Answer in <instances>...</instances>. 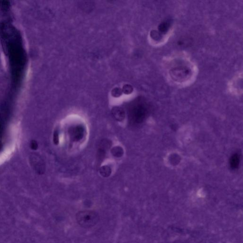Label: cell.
<instances>
[{"label": "cell", "mask_w": 243, "mask_h": 243, "mask_svg": "<svg viewBox=\"0 0 243 243\" xmlns=\"http://www.w3.org/2000/svg\"><path fill=\"white\" fill-rule=\"evenodd\" d=\"M76 221L78 224L85 228H90L95 226L99 221L98 214L92 210H84L77 213Z\"/></svg>", "instance_id": "6da1fadb"}, {"label": "cell", "mask_w": 243, "mask_h": 243, "mask_svg": "<svg viewBox=\"0 0 243 243\" xmlns=\"http://www.w3.org/2000/svg\"><path fill=\"white\" fill-rule=\"evenodd\" d=\"M171 76L174 80L182 81L186 78L189 74V70L185 67L176 68L171 72Z\"/></svg>", "instance_id": "7a4b0ae2"}, {"label": "cell", "mask_w": 243, "mask_h": 243, "mask_svg": "<svg viewBox=\"0 0 243 243\" xmlns=\"http://www.w3.org/2000/svg\"><path fill=\"white\" fill-rule=\"evenodd\" d=\"M111 169L108 166L105 165L102 166L100 169V174L104 177H108L111 174Z\"/></svg>", "instance_id": "3957f363"}, {"label": "cell", "mask_w": 243, "mask_h": 243, "mask_svg": "<svg viewBox=\"0 0 243 243\" xmlns=\"http://www.w3.org/2000/svg\"><path fill=\"white\" fill-rule=\"evenodd\" d=\"M111 153L115 157H120L124 154L123 148L120 146L114 147L111 150Z\"/></svg>", "instance_id": "277c9868"}, {"label": "cell", "mask_w": 243, "mask_h": 243, "mask_svg": "<svg viewBox=\"0 0 243 243\" xmlns=\"http://www.w3.org/2000/svg\"><path fill=\"white\" fill-rule=\"evenodd\" d=\"M170 27V23L168 22H165L160 24L158 27L159 32L161 33H165L169 30Z\"/></svg>", "instance_id": "5b68a950"}, {"label": "cell", "mask_w": 243, "mask_h": 243, "mask_svg": "<svg viewBox=\"0 0 243 243\" xmlns=\"http://www.w3.org/2000/svg\"><path fill=\"white\" fill-rule=\"evenodd\" d=\"M150 35H151V37L155 41L160 40V38H161V35L160 34V32L158 31H155V30L151 31Z\"/></svg>", "instance_id": "8992f818"}, {"label": "cell", "mask_w": 243, "mask_h": 243, "mask_svg": "<svg viewBox=\"0 0 243 243\" xmlns=\"http://www.w3.org/2000/svg\"><path fill=\"white\" fill-rule=\"evenodd\" d=\"M122 94V90L118 88L113 89L112 91V95L115 98H118Z\"/></svg>", "instance_id": "52a82bcc"}, {"label": "cell", "mask_w": 243, "mask_h": 243, "mask_svg": "<svg viewBox=\"0 0 243 243\" xmlns=\"http://www.w3.org/2000/svg\"><path fill=\"white\" fill-rule=\"evenodd\" d=\"M122 91L125 94H129L133 91V88L131 85H125L123 87Z\"/></svg>", "instance_id": "ba28073f"}, {"label": "cell", "mask_w": 243, "mask_h": 243, "mask_svg": "<svg viewBox=\"0 0 243 243\" xmlns=\"http://www.w3.org/2000/svg\"><path fill=\"white\" fill-rule=\"evenodd\" d=\"M53 141L55 145H58L59 144V136L58 131H55L53 136Z\"/></svg>", "instance_id": "9c48e42d"}]
</instances>
